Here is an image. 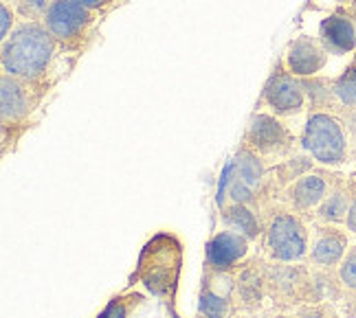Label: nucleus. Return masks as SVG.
I'll return each instance as SVG.
<instances>
[{
  "instance_id": "f257e3e1",
  "label": "nucleus",
  "mask_w": 356,
  "mask_h": 318,
  "mask_svg": "<svg viewBox=\"0 0 356 318\" xmlns=\"http://www.w3.org/2000/svg\"><path fill=\"white\" fill-rule=\"evenodd\" d=\"M68 60L42 20H20L0 44L3 73L33 86L47 99V92L62 77V62Z\"/></svg>"
},
{
  "instance_id": "f03ea898",
  "label": "nucleus",
  "mask_w": 356,
  "mask_h": 318,
  "mask_svg": "<svg viewBox=\"0 0 356 318\" xmlns=\"http://www.w3.org/2000/svg\"><path fill=\"white\" fill-rule=\"evenodd\" d=\"M185 248L178 235L161 231L152 235L141 248L139 261L132 272V283H141L149 294L170 303H176L178 281L183 272Z\"/></svg>"
},
{
  "instance_id": "7ed1b4c3",
  "label": "nucleus",
  "mask_w": 356,
  "mask_h": 318,
  "mask_svg": "<svg viewBox=\"0 0 356 318\" xmlns=\"http://www.w3.org/2000/svg\"><path fill=\"white\" fill-rule=\"evenodd\" d=\"M102 13L92 11L75 0H56L44 13V26L56 37L68 60H79L97 40Z\"/></svg>"
},
{
  "instance_id": "20e7f679",
  "label": "nucleus",
  "mask_w": 356,
  "mask_h": 318,
  "mask_svg": "<svg viewBox=\"0 0 356 318\" xmlns=\"http://www.w3.org/2000/svg\"><path fill=\"white\" fill-rule=\"evenodd\" d=\"M268 174L270 167L266 160L242 143L234 160L227 167V181L225 189L220 191V198H218V204L225 206L227 198L229 202L249 204L266 217L268 209L273 206V202L268 200Z\"/></svg>"
},
{
  "instance_id": "39448f33",
  "label": "nucleus",
  "mask_w": 356,
  "mask_h": 318,
  "mask_svg": "<svg viewBox=\"0 0 356 318\" xmlns=\"http://www.w3.org/2000/svg\"><path fill=\"white\" fill-rule=\"evenodd\" d=\"M264 228V253L277 264H301L308 259L310 251V231L304 217L295 213L291 206L273 204L266 213Z\"/></svg>"
},
{
  "instance_id": "423d86ee",
  "label": "nucleus",
  "mask_w": 356,
  "mask_h": 318,
  "mask_svg": "<svg viewBox=\"0 0 356 318\" xmlns=\"http://www.w3.org/2000/svg\"><path fill=\"white\" fill-rule=\"evenodd\" d=\"M299 145L321 167H341L350 158L348 130L343 121L330 112L308 115Z\"/></svg>"
},
{
  "instance_id": "0eeeda50",
  "label": "nucleus",
  "mask_w": 356,
  "mask_h": 318,
  "mask_svg": "<svg viewBox=\"0 0 356 318\" xmlns=\"http://www.w3.org/2000/svg\"><path fill=\"white\" fill-rule=\"evenodd\" d=\"M44 97L26 81L3 73L0 75V130H3V154L16 145L22 132L29 128L35 110L42 106Z\"/></svg>"
},
{
  "instance_id": "6e6552de",
  "label": "nucleus",
  "mask_w": 356,
  "mask_h": 318,
  "mask_svg": "<svg viewBox=\"0 0 356 318\" xmlns=\"http://www.w3.org/2000/svg\"><path fill=\"white\" fill-rule=\"evenodd\" d=\"M242 143L264 160L289 158L297 149V138L286 123L270 112H255L246 123Z\"/></svg>"
},
{
  "instance_id": "1a4fd4ad",
  "label": "nucleus",
  "mask_w": 356,
  "mask_h": 318,
  "mask_svg": "<svg viewBox=\"0 0 356 318\" xmlns=\"http://www.w3.org/2000/svg\"><path fill=\"white\" fill-rule=\"evenodd\" d=\"M259 101H262L264 108H268L270 115H275L280 119L297 117L304 112L308 106L301 79L295 77L289 68H286L284 60L275 62V66H273Z\"/></svg>"
},
{
  "instance_id": "9d476101",
  "label": "nucleus",
  "mask_w": 356,
  "mask_h": 318,
  "mask_svg": "<svg viewBox=\"0 0 356 318\" xmlns=\"http://www.w3.org/2000/svg\"><path fill=\"white\" fill-rule=\"evenodd\" d=\"M236 301V272H220L204 266L198 292V314L209 318H229L234 314Z\"/></svg>"
},
{
  "instance_id": "9b49d317",
  "label": "nucleus",
  "mask_w": 356,
  "mask_h": 318,
  "mask_svg": "<svg viewBox=\"0 0 356 318\" xmlns=\"http://www.w3.org/2000/svg\"><path fill=\"white\" fill-rule=\"evenodd\" d=\"M330 171L325 167L312 169L304 176H299L282 193V202L299 215H310L319 209V204L325 200L330 191Z\"/></svg>"
},
{
  "instance_id": "f8f14e48",
  "label": "nucleus",
  "mask_w": 356,
  "mask_h": 318,
  "mask_svg": "<svg viewBox=\"0 0 356 318\" xmlns=\"http://www.w3.org/2000/svg\"><path fill=\"white\" fill-rule=\"evenodd\" d=\"M251 253V242L244 235L222 228L211 235V240L204 246V266L220 272H236L242 261Z\"/></svg>"
},
{
  "instance_id": "ddd939ff",
  "label": "nucleus",
  "mask_w": 356,
  "mask_h": 318,
  "mask_svg": "<svg viewBox=\"0 0 356 318\" xmlns=\"http://www.w3.org/2000/svg\"><path fill=\"white\" fill-rule=\"evenodd\" d=\"M348 255V233L334 224L314 222L310 231V251L308 261L321 270L339 268Z\"/></svg>"
},
{
  "instance_id": "4468645a",
  "label": "nucleus",
  "mask_w": 356,
  "mask_h": 318,
  "mask_svg": "<svg viewBox=\"0 0 356 318\" xmlns=\"http://www.w3.org/2000/svg\"><path fill=\"white\" fill-rule=\"evenodd\" d=\"M284 64L299 79L314 77L317 73H321L323 66L327 64V51L319 42V37L299 35L289 44V49H286Z\"/></svg>"
},
{
  "instance_id": "2eb2a0df",
  "label": "nucleus",
  "mask_w": 356,
  "mask_h": 318,
  "mask_svg": "<svg viewBox=\"0 0 356 318\" xmlns=\"http://www.w3.org/2000/svg\"><path fill=\"white\" fill-rule=\"evenodd\" d=\"M319 42L327 55H348L356 51V22L346 9L327 13L319 24Z\"/></svg>"
},
{
  "instance_id": "dca6fc26",
  "label": "nucleus",
  "mask_w": 356,
  "mask_h": 318,
  "mask_svg": "<svg viewBox=\"0 0 356 318\" xmlns=\"http://www.w3.org/2000/svg\"><path fill=\"white\" fill-rule=\"evenodd\" d=\"M348 209H350V181H346L339 174H332L330 191H327L325 200L319 204V209L312 213L314 222L341 226L348 219Z\"/></svg>"
},
{
  "instance_id": "f3484780",
  "label": "nucleus",
  "mask_w": 356,
  "mask_h": 318,
  "mask_svg": "<svg viewBox=\"0 0 356 318\" xmlns=\"http://www.w3.org/2000/svg\"><path fill=\"white\" fill-rule=\"evenodd\" d=\"M220 217L227 228L236 231L244 235L249 242H257L264 237V228H266V219L264 215L255 211L249 204H240V202H227L220 206Z\"/></svg>"
},
{
  "instance_id": "a211bd4d",
  "label": "nucleus",
  "mask_w": 356,
  "mask_h": 318,
  "mask_svg": "<svg viewBox=\"0 0 356 318\" xmlns=\"http://www.w3.org/2000/svg\"><path fill=\"white\" fill-rule=\"evenodd\" d=\"M301 86H304L306 99L310 103V112H330V115H341V106L334 97L332 88V79L327 77H304L301 79Z\"/></svg>"
},
{
  "instance_id": "6ab92c4d",
  "label": "nucleus",
  "mask_w": 356,
  "mask_h": 318,
  "mask_svg": "<svg viewBox=\"0 0 356 318\" xmlns=\"http://www.w3.org/2000/svg\"><path fill=\"white\" fill-rule=\"evenodd\" d=\"M145 296L136 290H126V292L115 294L106 303V308L97 314V318H130L136 310L143 306Z\"/></svg>"
},
{
  "instance_id": "aec40b11",
  "label": "nucleus",
  "mask_w": 356,
  "mask_h": 318,
  "mask_svg": "<svg viewBox=\"0 0 356 318\" xmlns=\"http://www.w3.org/2000/svg\"><path fill=\"white\" fill-rule=\"evenodd\" d=\"M332 88L341 110L356 108V55L346 71L332 79Z\"/></svg>"
},
{
  "instance_id": "412c9836",
  "label": "nucleus",
  "mask_w": 356,
  "mask_h": 318,
  "mask_svg": "<svg viewBox=\"0 0 356 318\" xmlns=\"http://www.w3.org/2000/svg\"><path fill=\"white\" fill-rule=\"evenodd\" d=\"M16 9L20 20H42L47 9L56 3V0H9Z\"/></svg>"
},
{
  "instance_id": "4be33fe9",
  "label": "nucleus",
  "mask_w": 356,
  "mask_h": 318,
  "mask_svg": "<svg viewBox=\"0 0 356 318\" xmlns=\"http://www.w3.org/2000/svg\"><path fill=\"white\" fill-rule=\"evenodd\" d=\"M339 279L348 290L356 292V248H350L343 261L339 264Z\"/></svg>"
},
{
  "instance_id": "5701e85b",
  "label": "nucleus",
  "mask_w": 356,
  "mask_h": 318,
  "mask_svg": "<svg viewBox=\"0 0 356 318\" xmlns=\"http://www.w3.org/2000/svg\"><path fill=\"white\" fill-rule=\"evenodd\" d=\"M20 22L16 9L9 3V0H0V40L9 37V33L16 29Z\"/></svg>"
},
{
  "instance_id": "b1692460",
  "label": "nucleus",
  "mask_w": 356,
  "mask_h": 318,
  "mask_svg": "<svg viewBox=\"0 0 356 318\" xmlns=\"http://www.w3.org/2000/svg\"><path fill=\"white\" fill-rule=\"evenodd\" d=\"M332 310L323 303H312V306H301L293 318H332Z\"/></svg>"
},
{
  "instance_id": "393cba45",
  "label": "nucleus",
  "mask_w": 356,
  "mask_h": 318,
  "mask_svg": "<svg viewBox=\"0 0 356 318\" xmlns=\"http://www.w3.org/2000/svg\"><path fill=\"white\" fill-rule=\"evenodd\" d=\"M75 3L84 5V7H88L92 11L102 13V16H106V13H111L115 7H119L123 0H75Z\"/></svg>"
},
{
  "instance_id": "a878e982",
  "label": "nucleus",
  "mask_w": 356,
  "mask_h": 318,
  "mask_svg": "<svg viewBox=\"0 0 356 318\" xmlns=\"http://www.w3.org/2000/svg\"><path fill=\"white\" fill-rule=\"evenodd\" d=\"M346 228L356 235V181H350V209H348Z\"/></svg>"
},
{
  "instance_id": "bb28decb",
  "label": "nucleus",
  "mask_w": 356,
  "mask_h": 318,
  "mask_svg": "<svg viewBox=\"0 0 356 318\" xmlns=\"http://www.w3.org/2000/svg\"><path fill=\"white\" fill-rule=\"evenodd\" d=\"M168 312H170V318H183L181 314H178V312H176V308H174V303H170V306H168Z\"/></svg>"
},
{
  "instance_id": "cd10ccee",
  "label": "nucleus",
  "mask_w": 356,
  "mask_h": 318,
  "mask_svg": "<svg viewBox=\"0 0 356 318\" xmlns=\"http://www.w3.org/2000/svg\"><path fill=\"white\" fill-rule=\"evenodd\" d=\"M346 11H348V13H350V16H352V18H354V22H356V3H354V5H352V7H350V9H346Z\"/></svg>"
},
{
  "instance_id": "c85d7f7f",
  "label": "nucleus",
  "mask_w": 356,
  "mask_h": 318,
  "mask_svg": "<svg viewBox=\"0 0 356 318\" xmlns=\"http://www.w3.org/2000/svg\"><path fill=\"white\" fill-rule=\"evenodd\" d=\"M196 318H209V316H202V314H196Z\"/></svg>"
},
{
  "instance_id": "c756f323",
  "label": "nucleus",
  "mask_w": 356,
  "mask_h": 318,
  "mask_svg": "<svg viewBox=\"0 0 356 318\" xmlns=\"http://www.w3.org/2000/svg\"><path fill=\"white\" fill-rule=\"evenodd\" d=\"M332 318H337V316H332Z\"/></svg>"
}]
</instances>
